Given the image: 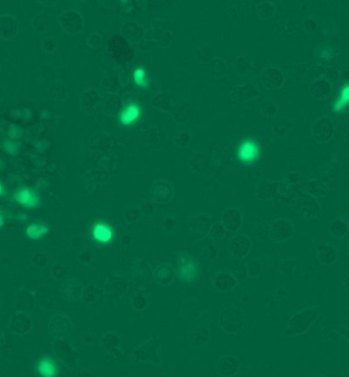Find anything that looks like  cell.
Returning a JSON list of instances; mask_svg holds the SVG:
<instances>
[{
	"mask_svg": "<svg viewBox=\"0 0 349 377\" xmlns=\"http://www.w3.org/2000/svg\"><path fill=\"white\" fill-rule=\"evenodd\" d=\"M237 155L242 163L252 164L256 162L259 158L260 149L258 144L254 140L247 139L239 145Z\"/></svg>",
	"mask_w": 349,
	"mask_h": 377,
	"instance_id": "7a4b0ae2",
	"label": "cell"
},
{
	"mask_svg": "<svg viewBox=\"0 0 349 377\" xmlns=\"http://www.w3.org/2000/svg\"><path fill=\"white\" fill-rule=\"evenodd\" d=\"M4 223H5V220H4V217L0 214V228H2L4 226Z\"/></svg>",
	"mask_w": 349,
	"mask_h": 377,
	"instance_id": "4fadbf2b",
	"label": "cell"
},
{
	"mask_svg": "<svg viewBox=\"0 0 349 377\" xmlns=\"http://www.w3.org/2000/svg\"><path fill=\"white\" fill-rule=\"evenodd\" d=\"M178 275L183 282L191 283L199 275V265L197 261L187 253H182L178 259Z\"/></svg>",
	"mask_w": 349,
	"mask_h": 377,
	"instance_id": "6da1fadb",
	"label": "cell"
},
{
	"mask_svg": "<svg viewBox=\"0 0 349 377\" xmlns=\"http://www.w3.org/2000/svg\"><path fill=\"white\" fill-rule=\"evenodd\" d=\"M5 194V186L3 185V183H0V196Z\"/></svg>",
	"mask_w": 349,
	"mask_h": 377,
	"instance_id": "7c38bea8",
	"label": "cell"
},
{
	"mask_svg": "<svg viewBox=\"0 0 349 377\" xmlns=\"http://www.w3.org/2000/svg\"><path fill=\"white\" fill-rule=\"evenodd\" d=\"M156 279H157V282L160 283V284L167 285L173 279V273L171 268L166 265L159 266L156 273Z\"/></svg>",
	"mask_w": 349,
	"mask_h": 377,
	"instance_id": "9c48e42d",
	"label": "cell"
},
{
	"mask_svg": "<svg viewBox=\"0 0 349 377\" xmlns=\"http://www.w3.org/2000/svg\"><path fill=\"white\" fill-rule=\"evenodd\" d=\"M141 114V108L139 104L132 102L129 103L120 113L119 120L120 123L124 126H130L134 124L140 117Z\"/></svg>",
	"mask_w": 349,
	"mask_h": 377,
	"instance_id": "5b68a950",
	"label": "cell"
},
{
	"mask_svg": "<svg viewBox=\"0 0 349 377\" xmlns=\"http://www.w3.org/2000/svg\"><path fill=\"white\" fill-rule=\"evenodd\" d=\"M92 236L95 241L99 243H110L114 238V231L112 227L106 222H98L94 225Z\"/></svg>",
	"mask_w": 349,
	"mask_h": 377,
	"instance_id": "277c9868",
	"label": "cell"
},
{
	"mask_svg": "<svg viewBox=\"0 0 349 377\" xmlns=\"http://www.w3.org/2000/svg\"><path fill=\"white\" fill-rule=\"evenodd\" d=\"M37 371L41 377H57L59 374L56 363L49 357H44L39 360Z\"/></svg>",
	"mask_w": 349,
	"mask_h": 377,
	"instance_id": "8992f818",
	"label": "cell"
},
{
	"mask_svg": "<svg viewBox=\"0 0 349 377\" xmlns=\"http://www.w3.org/2000/svg\"><path fill=\"white\" fill-rule=\"evenodd\" d=\"M15 200L26 208H36L40 204L38 193L30 187H20L14 195Z\"/></svg>",
	"mask_w": 349,
	"mask_h": 377,
	"instance_id": "3957f363",
	"label": "cell"
},
{
	"mask_svg": "<svg viewBox=\"0 0 349 377\" xmlns=\"http://www.w3.org/2000/svg\"><path fill=\"white\" fill-rule=\"evenodd\" d=\"M133 80L140 87H143V88L149 87V81L147 79V73H146V70L142 69V68H137L133 72Z\"/></svg>",
	"mask_w": 349,
	"mask_h": 377,
	"instance_id": "30bf717a",
	"label": "cell"
},
{
	"mask_svg": "<svg viewBox=\"0 0 349 377\" xmlns=\"http://www.w3.org/2000/svg\"><path fill=\"white\" fill-rule=\"evenodd\" d=\"M48 228L42 224H32L27 228V236L32 240H38L48 233Z\"/></svg>",
	"mask_w": 349,
	"mask_h": 377,
	"instance_id": "ba28073f",
	"label": "cell"
},
{
	"mask_svg": "<svg viewBox=\"0 0 349 377\" xmlns=\"http://www.w3.org/2000/svg\"><path fill=\"white\" fill-rule=\"evenodd\" d=\"M348 101H349V85L345 84L344 87L341 89L339 97L337 98V100H336V102L333 106V110L336 113L342 112L347 107Z\"/></svg>",
	"mask_w": 349,
	"mask_h": 377,
	"instance_id": "52a82bcc",
	"label": "cell"
},
{
	"mask_svg": "<svg viewBox=\"0 0 349 377\" xmlns=\"http://www.w3.org/2000/svg\"><path fill=\"white\" fill-rule=\"evenodd\" d=\"M5 149L8 151V152H10L11 154H16L17 152H18V146H17V144H15V143H12V142H7V143H5Z\"/></svg>",
	"mask_w": 349,
	"mask_h": 377,
	"instance_id": "8fae6325",
	"label": "cell"
}]
</instances>
